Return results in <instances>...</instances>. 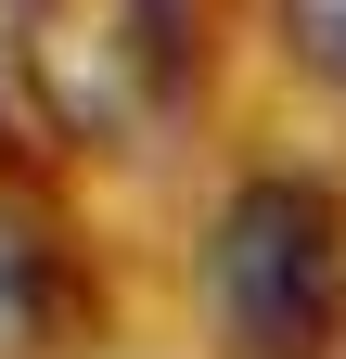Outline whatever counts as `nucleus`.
<instances>
[{"instance_id":"obj_3","label":"nucleus","mask_w":346,"mask_h":359,"mask_svg":"<svg viewBox=\"0 0 346 359\" xmlns=\"http://www.w3.org/2000/svg\"><path fill=\"white\" fill-rule=\"evenodd\" d=\"M64 283H77L64 205L39 193V167H13V142H0V359H52L64 346Z\"/></svg>"},{"instance_id":"obj_1","label":"nucleus","mask_w":346,"mask_h":359,"mask_svg":"<svg viewBox=\"0 0 346 359\" xmlns=\"http://www.w3.org/2000/svg\"><path fill=\"white\" fill-rule=\"evenodd\" d=\"M0 65L64 154H154L205 90V39L193 0H13Z\"/></svg>"},{"instance_id":"obj_4","label":"nucleus","mask_w":346,"mask_h":359,"mask_svg":"<svg viewBox=\"0 0 346 359\" xmlns=\"http://www.w3.org/2000/svg\"><path fill=\"white\" fill-rule=\"evenodd\" d=\"M282 52H295V77H321L346 103V0H282Z\"/></svg>"},{"instance_id":"obj_2","label":"nucleus","mask_w":346,"mask_h":359,"mask_svg":"<svg viewBox=\"0 0 346 359\" xmlns=\"http://www.w3.org/2000/svg\"><path fill=\"white\" fill-rule=\"evenodd\" d=\"M219 359H346V193L308 167H256L219 193L193 257Z\"/></svg>"}]
</instances>
